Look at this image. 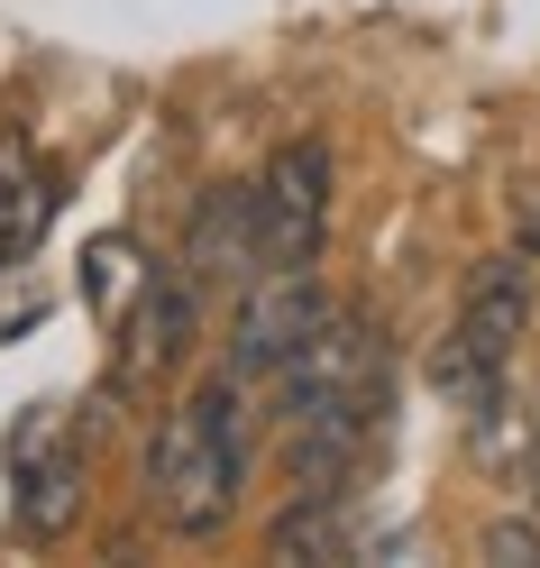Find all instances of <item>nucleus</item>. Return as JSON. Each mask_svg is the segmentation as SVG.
Segmentation results:
<instances>
[{
  "instance_id": "nucleus-1",
  "label": "nucleus",
  "mask_w": 540,
  "mask_h": 568,
  "mask_svg": "<svg viewBox=\"0 0 540 568\" xmlns=\"http://www.w3.org/2000/svg\"><path fill=\"white\" fill-rule=\"evenodd\" d=\"M247 385L230 367H211L184 404L156 413V432L137 440V505L156 531L174 541H221L247 505V468H257V440H247Z\"/></svg>"
},
{
  "instance_id": "nucleus-2",
  "label": "nucleus",
  "mask_w": 540,
  "mask_h": 568,
  "mask_svg": "<svg viewBox=\"0 0 540 568\" xmlns=\"http://www.w3.org/2000/svg\"><path fill=\"white\" fill-rule=\"evenodd\" d=\"M531 312H540L531 257H522V247L486 257L477 275H467V294H458V322L440 339V358H430V385H440L458 413L513 395V358H522V339H531Z\"/></svg>"
},
{
  "instance_id": "nucleus-3",
  "label": "nucleus",
  "mask_w": 540,
  "mask_h": 568,
  "mask_svg": "<svg viewBox=\"0 0 540 568\" xmlns=\"http://www.w3.org/2000/svg\"><path fill=\"white\" fill-rule=\"evenodd\" d=\"M330 312H339V294H330L320 266H266V275H247L238 284V312H230V339H221V367L238 385H275L320 339Z\"/></svg>"
},
{
  "instance_id": "nucleus-4",
  "label": "nucleus",
  "mask_w": 540,
  "mask_h": 568,
  "mask_svg": "<svg viewBox=\"0 0 540 568\" xmlns=\"http://www.w3.org/2000/svg\"><path fill=\"white\" fill-rule=\"evenodd\" d=\"M330 211H339V165L320 138H284L257 165V247L266 266H320L330 257Z\"/></svg>"
},
{
  "instance_id": "nucleus-5",
  "label": "nucleus",
  "mask_w": 540,
  "mask_h": 568,
  "mask_svg": "<svg viewBox=\"0 0 540 568\" xmlns=\"http://www.w3.org/2000/svg\"><path fill=\"white\" fill-rule=\"evenodd\" d=\"M10 531L19 541H64V531L83 523V505H92V440L83 432H64V422L38 404L19 422V440H10Z\"/></svg>"
},
{
  "instance_id": "nucleus-6",
  "label": "nucleus",
  "mask_w": 540,
  "mask_h": 568,
  "mask_svg": "<svg viewBox=\"0 0 540 568\" xmlns=\"http://www.w3.org/2000/svg\"><path fill=\"white\" fill-rule=\"evenodd\" d=\"M202 284L193 275H147L137 284V303L120 312V385H156L165 367H184L193 358V339H202Z\"/></svg>"
},
{
  "instance_id": "nucleus-7",
  "label": "nucleus",
  "mask_w": 540,
  "mask_h": 568,
  "mask_svg": "<svg viewBox=\"0 0 540 568\" xmlns=\"http://www.w3.org/2000/svg\"><path fill=\"white\" fill-rule=\"evenodd\" d=\"M184 275L202 294H238L247 275H266L257 247V184H211L184 221Z\"/></svg>"
},
{
  "instance_id": "nucleus-8",
  "label": "nucleus",
  "mask_w": 540,
  "mask_h": 568,
  "mask_svg": "<svg viewBox=\"0 0 540 568\" xmlns=\"http://www.w3.org/2000/svg\"><path fill=\"white\" fill-rule=\"evenodd\" d=\"M47 211H55V174L38 165L19 129H0V275L47 239Z\"/></svg>"
},
{
  "instance_id": "nucleus-9",
  "label": "nucleus",
  "mask_w": 540,
  "mask_h": 568,
  "mask_svg": "<svg viewBox=\"0 0 540 568\" xmlns=\"http://www.w3.org/2000/svg\"><path fill=\"white\" fill-rule=\"evenodd\" d=\"M266 559H357V523H348V486H294V505L266 523Z\"/></svg>"
},
{
  "instance_id": "nucleus-10",
  "label": "nucleus",
  "mask_w": 540,
  "mask_h": 568,
  "mask_svg": "<svg viewBox=\"0 0 540 568\" xmlns=\"http://www.w3.org/2000/svg\"><path fill=\"white\" fill-rule=\"evenodd\" d=\"M147 275H156V266L137 257V239H129V230H111V239H92V247H83V303L101 312V322H120Z\"/></svg>"
},
{
  "instance_id": "nucleus-11",
  "label": "nucleus",
  "mask_w": 540,
  "mask_h": 568,
  "mask_svg": "<svg viewBox=\"0 0 540 568\" xmlns=\"http://www.w3.org/2000/svg\"><path fill=\"white\" fill-rule=\"evenodd\" d=\"M477 559H495V568H540V514L522 505V514H495L486 531H477Z\"/></svg>"
},
{
  "instance_id": "nucleus-12",
  "label": "nucleus",
  "mask_w": 540,
  "mask_h": 568,
  "mask_svg": "<svg viewBox=\"0 0 540 568\" xmlns=\"http://www.w3.org/2000/svg\"><path fill=\"white\" fill-rule=\"evenodd\" d=\"M513 247L540 266V184H522V193H513Z\"/></svg>"
},
{
  "instance_id": "nucleus-13",
  "label": "nucleus",
  "mask_w": 540,
  "mask_h": 568,
  "mask_svg": "<svg viewBox=\"0 0 540 568\" xmlns=\"http://www.w3.org/2000/svg\"><path fill=\"white\" fill-rule=\"evenodd\" d=\"M531 514H540V458H531Z\"/></svg>"
}]
</instances>
